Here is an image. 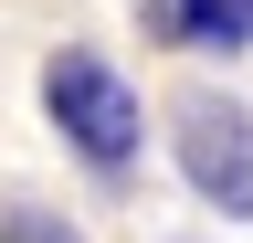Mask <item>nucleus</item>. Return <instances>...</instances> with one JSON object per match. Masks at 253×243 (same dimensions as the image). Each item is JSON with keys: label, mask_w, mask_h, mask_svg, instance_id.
<instances>
[{"label": "nucleus", "mask_w": 253, "mask_h": 243, "mask_svg": "<svg viewBox=\"0 0 253 243\" xmlns=\"http://www.w3.org/2000/svg\"><path fill=\"white\" fill-rule=\"evenodd\" d=\"M42 116H53V138L74 148V169L95 191H126V180H137V159H148V96L95 43H63L42 64Z\"/></svg>", "instance_id": "obj_1"}, {"label": "nucleus", "mask_w": 253, "mask_h": 243, "mask_svg": "<svg viewBox=\"0 0 253 243\" xmlns=\"http://www.w3.org/2000/svg\"><path fill=\"white\" fill-rule=\"evenodd\" d=\"M169 169L211 222H253V106L232 85H179L169 96Z\"/></svg>", "instance_id": "obj_2"}, {"label": "nucleus", "mask_w": 253, "mask_h": 243, "mask_svg": "<svg viewBox=\"0 0 253 243\" xmlns=\"http://www.w3.org/2000/svg\"><path fill=\"white\" fill-rule=\"evenodd\" d=\"M0 243H84V222L42 191H0Z\"/></svg>", "instance_id": "obj_3"}, {"label": "nucleus", "mask_w": 253, "mask_h": 243, "mask_svg": "<svg viewBox=\"0 0 253 243\" xmlns=\"http://www.w3.org/2000/svg\"><path fill=\"white\" fill-rule=\"evenodd\" d=\"M137 32L158 53H190V0H137Z\"/></svg>", "instance_id": "obj_5"}, {"label": "nucleus", "mask_w": 253, "mask_h": 243, "mask_svg": "<svg viewBox=\"0 0 253 243\" xmlns=\"http://www.w3.org/2000/svg\"><path fill=\"white\" fill-rule=\"evenodd\" d=\"M190 53H253V0H190Z\"/></svg>", "instance_id": "obj_4"}]
</instances>
